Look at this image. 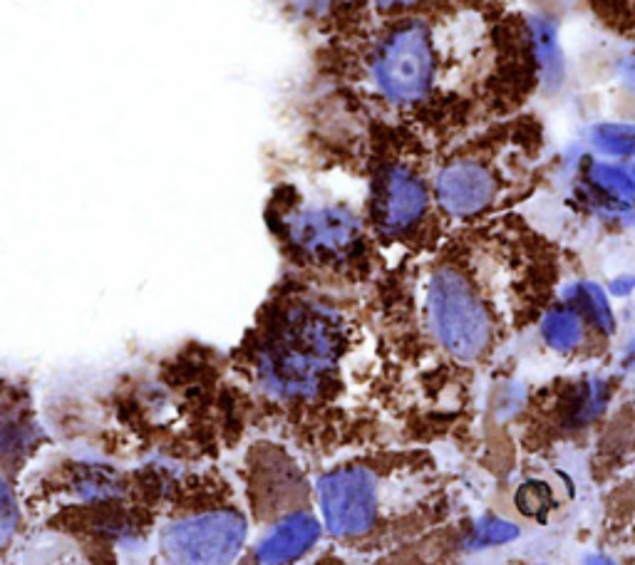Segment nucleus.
<instances>
[{"mask_svg": "<svg viewBox=\"0 0 635 565\" xmlns=\"http://www.w3.org/2000/svg\"><path fill=\"white\" fill-rule=\"evenodd\" d=\"M345 350L338 310L318 300H293L268 325L256 350V375L278 399H313L325 387Z\"/></svg>", "mask_w": 635, "mask_h": 565, "instance_id": "f257e3e1", "label": "nucleus"}, {"mask_svg": "<svg viewBox=\"0 0 635 565\" xmlns=\"http://www.w3.org/2000/svg\"><path fill=\"white\" fill-rule=\"evenodd\" d=\"M427 315L435 338L462 362L479 360L492 342V318L474 285L457 268H440L427 285Z\"/></svg>", "mask_w": 635, "mask_h": 565, "instance_id": "f03ea898", "label": "nucleus"}, {"mask_svg": "<svg viewBox=\"0 0 635 565\" xmlns=\"http://www.w3.org/2000/svg\"><path fill=\"white\" fill-rule=\"evenodd\" d=\"M435 43L420 20L395 25L370 57V77L375 90L390 105L410 107L425 100L435 85Z\"/></svg>", "mask_w": 635, "mask_h": 565, "instance_id": "7ed1b4c3", "label": "nucleus"}, {"mask_svg": "<svg viewBox=\"0 0 635 565\" xmlns=\"http://www.w3.org/2000/svg\"><path fill=\"white\" fill-rule=\"evenodd\" d=\"M246 543V521L231 509H214L179 518L162 533L169 565H231Z\"/></svg>", "mask_w": 635, "mask_h": 565, "instance_id": "20e7f679", "label": "nucleus"}, {"mask_svg": "<svg viewBox=\"0 0 635 565\" xmlns=\"http://www.w3.org/2000/svg\"><path fill=\"white\" fill-rule=\"evenodd\" d=\"M286 238L308 261L345 266L363 251V224L343 204H303L288 211Z\"/></svg>", "mask_w": 635, "mask_h": 565, "instance_id": "39448f33", "label": "nucleus"}, {"mask_svg": "<svg viewBox=\"0 0 635 565\" xmlns=\"http://www.w3.org/2000/svg\"><path fill=\"white\" fill-rule=\"evenodd\" d=\"M323 523L338 538H360L378 523V479L365 466H340L318 484Z\"/></svg>", "mask_w": 635, "mask_h": 565, "instance_id": "423d86ee", "label": "nucleus"}, {"mask_svg": "<svg viewBox=\"0 0 635 565\" xmlns=\"http://www.w3.org/2000/svg\"><path fill=\"white\" fill-rule=\"evenodd\" d=\"M430 194L417 171L405 164H387L375 176L373 221L387 238L407 236L425 219Z\"/></svg>", "mask_w": 635, "mask_h": 565, "instance_id": "0eeeda50", "label": "nucleus"}, {"mask_svg": "<svg viewBox=\"0 0 635 565\" xmlns=\"http://www.w3.org/2000/svg\"><path fill=\"white\" fill-rule=\"evenodd\" d=\"M437 201L449 216H474L492 204L497 181L492 171L472 159H457L440 171L435 184Z\"/></svg>", "mask_w": 635, "mask_h": 565, "instance_id": "6e6552de", "label": "nucleus"}, {"mask_svg": "<svg viewBox=\"0 0 635 565\" xmlns=\"http://www.w3.org/2000/svg\"><path fill=\"white\" fill-rule=\"evenodd\" d=\"M320 523L311 513H291L271 528L258 543L256 561L261 565H291L306 556L318 543Z\"/></svg>", "mask_w": 635, "mask_h": 565, "instance_id": "1a4fd4ad", "label": "nucleus"}, {"mask_svg": "<svg viewBox=\"0 0 635 565\" xmlns=\"http://www.w3.org/2000/svg\"><path fill=\"white\" fill-rule=\"evenodd\" d=\"M588 184L601 196L598 211L601 216L616 219L618 224H633V204H635V179L631 169L616 167L608 162L588 164Z\"/></svg>", "mask_w": 635, "mask_h": 565, "instance_id": "9d476101", "label": "nucleus"}, {"mask_svg": "<svg viewBox=\"0 0 635 565\" xmlns=\"http://www.w3.org/2000/svg\"><path fill=\"white\" fill-rule=\"evenodd\" d=\"M566 303L581 313V318L591 325L593 330L608 338L616 333V315H613L611 300L603 285L593 281H578L566 288Z\"/></svg>", "mask_w": 635, "mask_h": 565, "instance_id": "9b49d317", "label": "nucleus"}, {"mask_svg": "<svg viewBox=\"0 0 635 565\" xmlns=\"http://www.w3.org/2000/svg\"><path fill=\"white\" fill-rule=\"evenodd\" d=\"M541 338L546 345L551 347L559 355H569L576 352L583 345L586 338V320L581 318L576 308H571L569 303L554 305L551 310H546V315L541 318Z\"/></svg>", "mask_w": 635, "mask_h": 565, "instance_id": "f8f14e48", "label": "nucleus"}, {"mask_svg": "<svg viewBox=\"0 0 635 565\" xmlns=\"http://www.w3.org/2000/svg\"><path fill=\"white\" fill-rule=\"evenodd\" d=\"M531 45H534L536 65H539L541 77L551 87H559L564 80V53L559 45V30L551 20L531 18L529 20Z\"/></svg>", "mask_w": 635, "mask_h": 565, "instance_id": "ddd939ff", "label": "nucleus"}, {"mask_svg": "<svg viewBox=\"0 0 635 565\" xmlns=\"http://www.w3.org/2000/svg\"><path fill=\"white\" fill-rule=\"evenodd\" d=\"M521 536V528L514 521L504 516H487L477 518V521L469 526L467 536H464V548L467 551H489V548H502L507 543H514Z\"/></svg>", "mask_w": 635, "mask_h": 565, "instance_id": "4468645a", "label": "nucleus"}, {"mask_svg": "<svg viewBox=\"0 0 635 565\" xmlns=\"http://www.w3.org/2000/svg\"><path fill=\"white\" fill-rule=\"evenodd\" d=\"M593 147L608 157L635 159V124L603 122L593 127Z\"/></svg>", "mask_w": 635, "mask_h": 565, "instance_id": "2eb2a0df", "label": "nucleus"}, {"mask_svg": "<svg viewBox=\"0 0 635 565\" xmlns=\"http://www.w3.org/2000/svg\"><path fill=\"white\" fill-rule=\"evenodd\" d=\"M608 385L598 377L586 380L576 387V397L571 402V424H588L603 414L608 404Z\"/></svg>", "mask_w": 635, "mask_h": 565, "instance_id": "dca6fc26", "label": "nucleus"}, {"mask_svg": "<svg viewBox=\"0 0 635 565\" xmlns=\"http://www.w3.org/2000/svg\"><path fill=\"white\" fill-rule=\"evenodd\" d=\"M516 504H519L521 513H526V516H541V513L551 509L549 486L541 484V481H529L516 494Z\"/></svg>", "mask_w": 635, "mask_h": 565, "instance_id": "f3484780", "label": "nucleus"}, {"mask_svg": "<svg viewBox=\"0 0 635 565\" xmlns=\"http://www.w3.org/2000/svg\"><path fill=\"white\" fill-rule=\"evenodd\" d=\"M15 523H18V509H15L13 491H10L8 481L0 476V543L8 541Z\"/></svg>", "mask_w": 635, "mask_h": 565, "instance_id": "a211bd4d", "label": "nucleus"}, {"mask_svg": "<svg viewBox=\"0 0 635 565\" xmlns=\"http://www.w3.org/2000/svg\"><path fill=\"white\" fill-rule=\"evenodd\" d=\"M633 290H635V276H631V273L616 276L611 283H608V295H613V298H628Z\"/></svg>", "mask_w": 635, "mask_h": 565, "instance_id": "6ab92c4d", "label": "nucleus"}, {"mask_svg": "<svg viewBox=\"0 0 635 565\" xmlns=\"http://www.w3.org/2000/svg\"><path fill=\"white\" fill-rule=\"evenodd\" d=\"M375 5L382 10V13H400V10H407L412 8V5H417L420 0H373Z\"/></svg>", "mask_w": 635, "mask_h": 565, "instance_id": "aec40b11", "label": "nucleus"}, {"mask_svg": "<svg viewBox=\"0 0 635 565\" xmlns=\"http://www.w3.org/2000/svg\"><path fill=\"white\" fill-rule=\"evenodd\" d=\"M583 565H616V561L608 556H603V553H593V556H588L586 561H583Z\"/></svg>", "mask_w": 635, "mask_h": 565, "instance_id": "412c9836", "label": "nucleus"}, {"mask_svg": "<svg viewBox=\"0 0 635 565\" xmlns=\"http://www.w3.org/2000/svg\"><path fill=\"white\" fill-rule=\"evenodd\" d=\"M631 75H633V80H635V62L631 65Z\"/></svg>", "mask_w": 635, "mask_h": 565, "instance_id": "4be33fe9", "label": "nucleus"}, {"mask_svg": "<svg viewBox=\"0 0 635 565\" xmlns=\"http://www.w3.org/2000/svg\"><path fill=\"white\" fill-rule=\"evenodd\" d=\"M631 174H633V179H635V167H631Z\"/></svg>", "mask_w": 635, "mask_h": 565, "instance_id": "5701e85b", "label": "nucleus"}, {"mask_svg": "<svg viewBox=\"0 0 635 565\" xmlns=\"http://www.w3.org/2000/svg\"><path fill=\"white\" fill-rule=\"evenodd\" d=\"M531 565H549V563H531Z\"/></svg>", "mask_w": 635, "mask_h": 565, "instance_id": "b1692460", "label": "nucleus"}]
</instances>
